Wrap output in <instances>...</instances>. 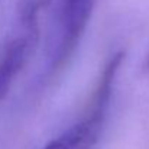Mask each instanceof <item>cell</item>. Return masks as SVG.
<instances>
[{"label":"cell","mask_w":149,"mask_h":149,"mask_svg":"<svg viewBox=\"0 0 149 149\" xmlns=\"http://www.w3.org/2000/svg\"><path fill=\"white\" fill-rule=\"evenodd\" d=\"M123 58V51H117L107 58L78 119L51 139L44 149H94L97 146L107 123Z\"/></svg>","instance_id":"6da1fadb"},{"label":"cell","mask_w":149,"mask_h":149,"mask_svg":"<svg viewBox=\"0 0 149 149\" xmlns=\"http://www.w3.org/2000/svg\"><path fill=\"white\" fill-rule=\"evenodd\" d=\"M96 4L97 0H59L55 33L51 41L44 72L45 83L56 78L75 55Z\"/></svg>","instance_id":"7a4b0ae2"},{"label":"cell","mask_w":149,"mask_h":149,"mask_svg":"<svg viewBox=\"0 0 149 149\" xmlns=\"http://www.w3.org/2000/svg\"><path fill=\"white\" fill-rule=\"evenodd\" d=\"M41 29H23L7 39L0 49V103L7 97L20 72L32 59L39 44Z\"/></svg>","instance_id":"3957f363"},{"label":"cell","mask_w":149,"mask_h":149,"mask_svg":"<svg viewBox=\"0 0 149 149\" xmlns=\"http://www.w3.org/2000/svg\"><path fill=\"white\" fill-rule=\"evenodd\" d=\"M52 0H17V26L23 29H41V17Z\"/></svg>","instance_id":"277c9868"},{"label":"cell","mask_w":149,"mask_h":149,"mask_svg":"<svg viewBox=\"0 0 149 149\" xmlns=\"http://www.w3.org/2000/svg\"><path fill=\"white\" fill-rule=\"evenodd\" d=\"M145 70L149 71V52H148V55H146V58H145Z\"/></svg>","instance_id":"5b68a950"}]
</instances>
